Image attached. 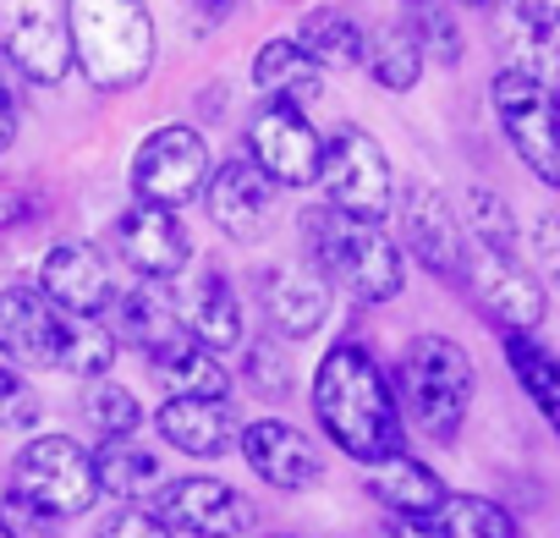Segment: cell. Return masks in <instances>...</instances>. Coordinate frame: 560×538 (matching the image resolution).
Returning <instances> with one entry per match:
<instances>
[{
    "label": "cell",
    "mask_w": 560,
    "mask_h": 538,
    "mask_svg": "<svg viewBox=\"0 0 560 538\" xmlns=\"http://www.w3.org/2000/svg\"><path fill=\"white\" fill-rule=\"evenodd\" d=\"M500 7H511V12H522L527 23H538V28H555V34H560V0H500Z\"/></svg>",
    "instance_id": "42"
},
{
    "label": "cell",
    "mask_w": 560,
    "mask_h": 538,
    "mask_svg": "<svg viewBox=\"0 0 560 538\" xmlns=\"http://www.w3.org/2000/svg\"><path fill=\"white\" fill-rule=\"evenodd\" d=\"M489 34H494V50H500V72L527 78V83H544V89L560 94V34L555 28H538L522 12H511V7H500V0H494Z\"/></svg>",
    "instance_id": "22"
},
{
    "label": "cell",
    "mask_w": 560,
    "mask_h": 538,
    "mask_svg": "<svg viewBox=\"0 0 560 538\" xmlns=\"http://www.w3.org/2000/svg\"><path fill=\"white\" fill-rule=\"evenodd\" d=\"M0 56L28 83H61L72 72V34L61 0H0Z\"/></svg>",
    "instance_id": "10"
},
{
    "label": "cell",
    "mask_w": 560,
    "mask_h": 538,
    "mask_svg": "<svg viewBox=\"0 0 560 538\" xmlns=\"http://www.w3.org/2000/svg\"><path fill=\"white\" fill-rule=\"evenodd\" d=\"M116 247L138 269V281H165V286L182 276L187 258H192V242H187L176 209H160V203H132L116 220Z\"/></svg>",
    "instance_id": "16"
},
{
    "label": "cell",
    "mask_w": 560,
    "mask_h": 538,
    "mask_svg": "<svg viewBox=\"0 0 560 538\" xmlns=\"http://www.w3.org/2000/svg\"><path fill=\"white\" fill-rule=\"evenodd\" d=\"M500 347H505V363L516 374V385L527 390V401L544 412V423L560 434V358L533 336V330H500Z\"/></svg>",
    "instance_id": "26"
},
{
    "label": "cell",
    "mask_w": 560,
    "mask_h": 538,
    "mask_svg": "<svg viewBox=\"0 0 560 538\" xmlns=\"http://www.w3.org/2000/svg\"><path fill=\"white\" fill-rule=\"evenodd\" d=\"M472 390H478L472 358L451 336H418L401 352V363H396V407L434 445H451L462 434L467 407H472Z\"/></svg>",
    "instance_id": "5"
},
{
    "label": "cell",
    "mask_w": 560,
    "mask_h": 538,
    "mask_svg": "<svg viewBox=\"0 0 560 538\" xmlns=\"http://www.w3.org/2000/svg\"><path fill=\"white\" fill-rule=\"evenodd\" d=\"M319 182L330 209L358 214V220H385L396 203V176L369 127L341 121L330 138H319Z\"/></svg>",
    "instance_id": "6"
},
{
    "label": "cell",
    "mask_w": 560,
    "mask_h": 538,
    "mask_svg": "<svg viewBox=\"0 0 560 538\" xmlns=\"http://www.w3.org/2000/svg\"><path fill=\"white\" fill-rule=\"evenodd\" d=\"M303 236L314 264L325 269L330 281H341L358 303H390L407 286V269H401V247L380 220H358L341 214L330 203L303 214Z\"/></svg>",
    "instance_id": "4"
},
{
    "label": "cell",
    "mask_w": 560,
    "mask_h": 538,
    "mask_svg": "<svg viewBox=\"0 0 560 538\" xmlns=\"http://www.w3.org/2000/svg\"><path fill=\"white\" fill-rule=\"evenodd\" d=\"M0 358L12 369H61L78 379H105L116 363V330L89 314L56 308L34 286L0 292Z\"/></svg>",
    "instance_id": "2"
},
{
    "label": "cell",
    "mask_w": 560,
    "mask_h": 538,
    "mask_svg": "<svg viewBox=\"0 0 560 538\" xmlns=\"http://www.w3.org/2000/svg\"><path fill=\"white\" fill-rule=\"evenodd\" d=\"M247 379H253L264 396H287L292 369H287V358H280L275 341H253V347H247Z\"/></svg>",
    "instance_id": "37"
},
{
    "label": "cell",
    "mask_w": 560,
    "mask_h": 538,
    "mask_svg": "<svg viewBox=\"0 0 560 538\" xmlns=\"http://www.w3.org/2000/svg\"><path fill=\"white\" fill-rule=\"evenodd\" d=\"M489 105H494V121H500L511 154H516L544 187L560 192V94L544 89V83L494 72Z\"/></svg>",
    "instance_id": "7"
},
{
    "label": "cell",
    "mask_w": 560,
    "mask_h": 538,
    "mask_svg": "<svg viewBox=\"0 0 560 538\" xmlns=\"http://www.w3.org/2000/svg\"><path fill=\"white\" fill-rule=\"evenodd\" d=\"M12 489L39 500L56 516H83L100 500L94 456L78 440H67V434H39V440H28L12 456Z\"/></svg>",
    "instance_id": "8"
},
{
    "label": "cell",
    "mask_w": 560,
    "mask_h": 538,
    "mask_svg": "<svg viewBox=\"0 0 560 538\" xmlns=\"http://www.w3.org/2000/svg\"><path fill=\"white\" fill-rule=\"evenodd\" d=\"M39 203L23 192V187H0V231H12V225H23L28 214H34Z\"/></svg>",
    "instance_id": "41"
},
{
    "label": "cell",
    "mask_w": 560,
    "mask_h": 538,
    "mask_svg": "<svg viewBox=\"0 0 560 538\" xmlns=\"http://www.w3.org/2000/svg\"><path fill=\"white\" fill-rule=\"evenodd\" d=\"M269 538H298V533H269Z\"/></svg>",
    "instance_id": "46"
},
{
    "label": "cell",
    "mask_w": 560,
    "mask_h": 538,
    "mask_svg": "<svg viewBox=\"0 0 560 538\" xmlns=\"http://www.w3.org/2000/svg\"><path fill=\"white\" fill-rule=\"evenodd\" d=\"M154 516L171 533H187V538H242L258 522L253 500L236 494L220 478H171L154 494Z\"/></svg>",
    "instance_id": "14"
},
{
    "label": "cell",
    "mask_w": 560,
    "mask_h": 538,
    "mask_svg": "<svg viewBox=\"0 0 560 538\" xmlns=\"http://www.w3.org/2000/svg\"><path fill=\"white\" fill-rule=\"evenodd\" d=\"M192 7H198L203 17H225V12L236 7V0H192Z\"/></svg>",
    "instance_id": "44"
},
{
    "label": "cell",
    "mask_w": 560,
    "mask_h": 538,
    "mask_svg": "<svg viewBox=\"0 0 560 538\" xmlns=\"http://www.w3.org/2000/svg\"><path fill=\"white\" fill-rule=\"evenodd\" d=\"M61 522L67 516L45 511L39 500H28L18 489L0 494V538H61Z\"/></svg>",
    "instance_id": "35"
},
{
    "label": "cell",
    "mask_w": 560,
    "mask_h": 538,
    "mask_svg": "<svg viewBox=\"0 0 560 538\" xmlns=\"http://www.w3.org/2000/svg\"><path fill=\"white\" fill-rule=\"evenodd\" d=\"M363 45H369V34L347 17V12H336V7H314L308 17H303V28H298V50L325 72V67H336V72H352V67H363Z\"/></svg>",
    "instance_id": "27"
},
{
    "label": "cell",
    "mask_w": 560,
    "mask_h": 538,
    "mask_svg": "<svg viewBox=\"0 0 560 538\" xmlns=\"http://www.w3.org/2000/svg\"><path fill=\"white\" fill-rule=\"evenodd\" d=\"M209 182V143L192 127H154L132 154V192L138 203L187 209Z\"/></svg>",
    "instance_id": "9"
},
{
    "label": "cell",
    "mask_w": 560,
    "mask_h": 538,
    "mask_svg": "<svg viewBox=\"0 0 560 538\" xmlns=\"http://www.w3.org/2000/svg\"><path fill=\"white\" fill-rule=\"evenodd\" d=\"M94 538H171V527L154 511H143V505H121V511H110L94 527Z\"/></svg>",
    "instance_id": "38"
},
{
    "label": "cell",
    "mask_w": 560,
    "mask_h": 538,
    "mask_svg": "<svg viewBox=\"0 0 560 538\" xmlns=\"http://www.w3.org/2000/svg\"><path fill=\"white\" fill-rule=\"evenodd\" d=\"M380 538H445V527L434 511H423V516H390L380 527Z\"/></svg>",
    "instance_id": "40"
},
{
    "label": "cell",
    "mask_w": 560,
    "mask_h": 538,
    "mask_svg": "<svg viewBox=\"0 0 560 538\" xmlns=\"http://www.w3.org/2000/svg\"><path fill=\"white\" fill-rule=\"evenodd\" d=\"M72 67L94 94H127L154 67V17L149 0H61Z\"/></svg>",
    "instance_id": "3"
},
{
    "label": "cell",
    "mask_w": 560,
    "mask_h": 538,
    "mask_svg": "<svg viewBox=\"0 0 560 538\" xmlns=\"http://www.w3.org/2000/svg\"><path fill=\"white\" fill-rule=\"evenodd\" d=\"M407 39L423 50V61H445L456 67L462 61V28H456V12H445V0H407Z\"/></svg>",
    "instance_id": "32"
},
{
    "label": "cell",
    "mask_w": 560,
    "mask_h": 538,
    "mask_svg": "<svg viewBox=\"0 0 560 538\" xmlns=\"http://www.w3.org/2000/svg\"><path fill=\"white\" fill-rule=\"evenodd\" d=\"M462 231H467V242H483V247H500V253H516V236H522L511 203H505L494 187H467Z\"/></svg>",
    "instance_id": "33"
},
{
    "label": "cell",
    "mask_w": 560,
    "mask_h": 538,
    "mask_svg": "<svg viewBox=\"0 0 560 538\" xmlns=\"http://www.w3.org/2000/svg\"><path fill=\"white\" fill-rule=\"evenodd\" d=\"M445 538H516V522L505 505L483 500V494H445L434 505Z\"/></svg>",
    "instance_id": "31"
},
{
    "label": "cell",
    "mask_w": 560,
    "mask_h": 538,
    "mask_svg": "<svg viewBox=\"0 0 560 538\" xmlns=\"http://www.w3.org/2000/svg\"><path fill=\"white\" fill-rule=\"evenodd\" d=\"M253 89L264 94V105H292L308 110L325 94V72L298 50V39H269L253 56Z\"/></svg>",
    "instance_id": "25"
},
{
    "label": "cell",
    "mask_w": 560,
    "mask_h": 538,
    "mask_svg": "<svg viewBox=\"0 0 560 538\" xmlns=\"http://www.w3.org/2000/svg\"><path fill=\"white\" fill-rule=\"evenodd\" d=\"M314 418L358 467H374L401 451L396 390H390L385 369L374 363V352L358 341H336L325 352V363L314 374Z\"/></svg>",
    "instance_id": "1"
},
{
    "label": "cell",
    "mask_w": 560,
    "mask_h": 538,
    "mask_svg": "<svg viewBox=\"0 0 560 538\" xmlns=\"http://www.w3.org/2000/svg\"><path fill=\"white\" fill-rule=\"evenodd\" d=\"M462 286L478 297V308L494 319V330H538V325H544V308H549L544 281L527 276L516 253H500V247L467 242Z\"/></svg>",
    "instance_id": "11"
},
{
    "label": "cell",
    "mask_w": 560,
    "mask_h": 538,
    "mask_svg": "<svg viewBox=\"0 0 560 538\" xmlns=\"http://www.w3.org/2000/svg\"><path fill=\"white\" fill-rule=\"evenodd\" d=\"M533 253H538V269H544V281L560 292V214H549V220H538V231H533Z\"/></svg>",
    "instance_id": "39"
},
{
    "label": "cell",
    "mask_w": 560,
    "mask_h": 538,
    "mask_svg": "<svg viewBox=\"0 0 560 538\" xmlns=\"http://www.w3.org/2000/svg\"><path fill=\"white\" fill-rule=\"evenodd\" d=\"M396 225H401V242L407 253L440 281H462V258H467V231H462V214L429 187V182H407L396 187Z\"/></svg>",
    "instance_id": "12"
},
{
    "label": "cell",
    "mask_w": 560,
    "mask_h": 538,
    "mask_svg": "<svg viewBox=\"0 0 560 538\" xmlns=\"http://www.w3.org/2000/svg\"><path fill=\"white\" fill-rule=\"evenodd\" d=\"M171 303H176L182 330H187L198 347H209V352H231V347L242 341V303H236L231 281L220 276L214 264L198 269V276H187L182 292H171Z\"/></svg>",
    "instance_id": "20"
},
{
    "label": "cell",
    "mask_w": 560,
    "mask_h": 538,
    "mask_svg": "<svg viewBox=\"0 0 560 538\" xmlns=\"http://www.w3.org/2000/svg\"><path fill=\"white\" fill-rule=\"evenodd\" d=\"M258 297H264V319L280 341H308L330 319V281L314 276V269H292V264L264 269Z\"/></svg>",
    "instance_id": "18"
},
{
    "label": "cell",
    "mask_w": 560,
    "mask_h": 538,
    "mask_svg": "<svg viewBox=\"0 0 560 538\" xmlns=\"http://www.w3.org/2000/svg\"><path fill=\"white\" fill-rule=\"evenodd\" d=\"M94 483H100V494H116L132 505L138 494H149L160 483V461H154V451H143L132 440H105L94 451Z\"/></svg>",
    "instance_id": "29"
},
{
    "label": "cell",
    "mask_w": 560,
    "mask_h": 538,
    "mask_svg": "<svg viewBox=\"0 0 560 538\" xmlns=\"http://www.w3.org/2000/svg\"><path fill=\"white\" fill-rule=\"evenodd\" d=\"M154 429L165 434L171 451L198 456V461H220L242 440L231 407L225 401H198V396H165V407L154 412Z\"/></svg>",
    "instance_id": "21"
},
{
    "label": "cell",
    "mask_w": 560,
    "mask_h": 538,
    "mask_svg": "<svg viewBox=\"0 0 560 538\" xmlns=\"http://www.w3.org/2000/svg\"><path fill=\"white\" fill-rule=\"evenodd\" d=\"M236 445H242L247 467H253L269 489H280V494L314 489V483L325 478V456L314 451V440H308L303 429H292V423H280V418L247 423Z\"/></svg>",
    "instance_id": "15"
},
{
    "label": "cell",
    "mask_w": 560,
    "mask_h": 538,
    "mask_svg": "<svg viewBox=\"0 0 560 538\" xmlns=\"http://www.w3.org/2000/svg\"><path fill=\"white\" fill-rule=\"evenodd\" d=\"M12 138H18V100H12L7 78H0V154L12 149Z\"/></svg>",
    "instance_id": "43"
},
{
    "label": "cell",
    "mask_w": 560,
    "mask_h": 538,
    "mask_svg": "<svg viewBox=\"0 0 560 538\" xmlns=\"http://www.w3.org/2000/svg\"><path fill=\"white\" fill-rule=\"evenodd\" d=\"M363 489H369L390 516H423V511H434V505L451 494L445 478H440L429 461L407 456V451H396V456L363 467Z\"/></svg>",
    "instance_id": "24"
},
{
    "label": "cell",
    "mask_w": 560,
    "mask_h": 538,
    "mask_svg": "<svg viewBox=\"0 0 560 538\" xmlns=\"http://www.w3.org/2000/svg\"><path fill=\"white\" fill-rule=\"evenodd\" d=\"M363 67L374 72L380 89L412 94L418 78H423V50L407 39V28H380V34H369V45H363Z\"/></svg>",
    "instance_id": "30"
},
{
    "label": "cell",
    "mask_w": 560,
    "mask_h": 538,
    "mask_svg": "<svg viewBox=\"0 0 560 538\" xmlns=\"http://www.w3.org/2000/svg\"><path fill=\"white\" fill-rule=\"evenodd\" d=\"M116 319H121V336H127V347H138L149 363H160V358H171V352H182L192 336L182 330V319H176V303H171V286L165 281H138L132 292H121L116 303Z\"/></svg>",
    "instance_id": "23"
},
{
    "label": "cell",
    "mask_w": 560,
    "mask_h": 538,
    "mask_svg": "<svg viewBox=\"0 0 560 538\" xmlns=\"http://www.w3.org/2000/svg\"><path fill=\"white\" fill-rule=\"evenodd\" d=\"M445 7H494V0H445Z\"/></svg>",
    "instance_id": "45"
},
{
    "label": "cell",
    "mask_w": 560,
    "mask_h": 538,
    "mask_svg": "<svg viewBox=\"0 0 560 538\" xmlns=\"http://www.w3.org/2000/svg\"><path fill=\"white\" fill-rule=\"evenodd\" d=\"M203 203H209V220L225 242H258L269 214H275V187L264 182V171L253 160H225L203 182Z\"/></svg>",
    "instance_id": "17"
},
{
    "label": "cell",
    "mask_w": 560,
    "mask_h": 538,
    "mask_svg": "<svg viewBox=\"0 0 560 538\" xmlns=\"http://www.w3.org/2000/svg\"><path fill=\"white\" fill-rule=\"evenodd\" d=\"M247 149L269 187H308L319 176V132H314L308 110L258 105L247 121Z\"/></svg>",
    "instance_id": "13"
},
{
    "label": "cell",
    "mask_w": 560,
    "mask_h": 538,
    "mask_svg": "<svg viewBox=\"0 0 560 538\" xmlns=\"http://www.w3.org/2000/svg\"><path fill=\"white\" fill-rule=\"evenodd\" d=\"M149 369H154V379L171 396H198V401H225L231 396V369L220 363V352H209L198 341H187L182 352H171V358H160Z\"/></svg>",
    "instance_id": "28"
},
{
    "label": "cell",
    "mask_w": 560,
    "mask_h": 538,
    "mask_svg": "<svg viewBox=\"0 0 560 538\" xmlns=\"http://www.w3.org/2000/svg\"><path fill=\"white\" fill-rule=\"evenodd\" d=\"M89 407V423L105 434V440H132L138 423H143V407L127 385H94V396L83 401Z\"/></svg>",
    "instance_id": "34"
},
{
    "label": "cell",
    "mask_w": 560,
    "mask_h": 538,
    "mask_svg": "<svg viewBox=\"0 0 560 538\" xmlns=\"http://www.w3.org/2000/svg\"><path fill=\"white\" fill-rule=\"evenodd\" d=\"M39 390L12 369V363H0V429H34L39 423Z\"/></svg>",
    "instance_id": "36"
},
{
    "label": "cell",
    "mask_w": 560,
    "mask_h": 538,
    "mask_svg": "<svg viewBox=\"0 0 560 538\" xmlns=\"http://www.w3.org/2000/svg\"><path fill=\"white\" fill-rule=\"evenodd\" d=\"M39 292L67 308V314H105L116 303V281H110V264L89 247V242H56L39 264Z\"/></svg>",
    "instance_id": "19"
}]
</instances>
